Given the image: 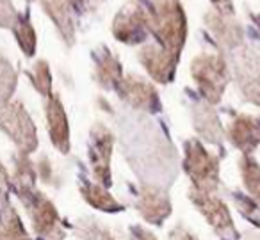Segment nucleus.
I'll return each mask as SVG.
<instances>
[{"instance_id":"nucleus-1","label":"nucleus","mask_w":260,"mask_h":240,"mask_svg":"<svg viewBox=\"0 0 260 240\" xmlns=\"http://www.w3.org/2000/svg\"><path fill=\"white\" fill-rule=\"evenodd\" d=\"M148 15V29L155 34L164 50L180 54L185 43V15L178 0H155Z\"/></svg>"},{"instance_id":"nucleus-2","label":"nucleus","mask_w":260,"mask_h":240,"mask_svg":"<svg viewBox=\"0 0 260 240\" xmlns=\"http://www.w3.org/2000/svg\"><path fill=\"white\" fill-rule=\"evenodd\" d=\"M16 196L29 212L30 224L38 236L45 240H62L64 229L59 219V212L45 194H41L34 187V189L16 190Z\"/></svg>"},{"instance_id":"nucleus-3","label":"nucleus","mask_w":260,"mask_h":240,"mask_svg":"<svg viewBox=\"0 0 260 240\" xmlns=\"http://www.w3.org/2000/svg\"><path fill=\"white\" fill-rule=\"evenodd\" d=\"M184 153V169L191 178L192 189L214 192L219 183V160L194 139L185 143Z\"/></svg>"},{"instance_id":"nucleus-4","label":"nucleus","mask_w":260,"mask_h":240,"mask_svg":"<svg viewBox=\"0 0 260 240\" xmlns=\"http://www.w3.org/2000/svg\"><path fill=\"white\" fill-rule=\"evenodd\" d=\"M0 130H4L15 141L20 153L29 155L38 148L34 123L20 101L0 104Z\"/></svg>"},{"instance_id":"nucleus-5","label":"nucleus","mask_w":260,"mask_h":240,"mask_svg":"<svg viewBox=\"0 0 260 240\" xmlns=\"http://www.w3.org/2000/svg\"><path fill=\"white\" fill-rule=\"evenodd\" d=\"M191 73L209 104L221 100V94L228 82V68L223 57L210 54L200 55L192 61Z\"/></svg>"},{"instance_id":"nucleus-6","label":"nucleus","mask_w":260,"mask_h":240,"mask_svg":"<svg viewBox=\"0 0 260 240\" xmlns=\"http://www.w3.org/2000/svg\"><path fill=\"white\" fill-rule=\"evenodd\" d=\"M189 197L194 203V207L200 210V214L207 219L214 231L221 236L223 240H235L237 238V231H235L234 221L228 207L214 196V192H202V190L191 189L189 190Z\"/></svg>"},{"instance_id":"nucleus-7","label":"nucleus","mask_w":260,"mask_h":240,"mask_svg":"<svg viewBox=\"0 0 260 240\" xmlns=\"http://www.w3.org/2000/svg\"><path fill=\"white\" fill-rule=\"evenodd\" d=\"M112 146H114V135L105 125L98 123L91 130V141H89V162L93 167V175L96 183L109 189L112 185V175H111V157H112Z\"/></svg>"},{"instance_id":"nucleus-8","label":"nucleus","mask_w":260,"mask_h":240,"mask_svg":"<svg viewBox=\"0 0 260 240\" xmlns=\"http://www.w3.org/2000/svg\"><path fill=\"white\" fill-rule=\"evenodd\" d=\"M235 79L248 100L260 105V47L244 48L234 62Z\"/></svg>"},{"instance_id":"nucleus-9","label":"nucleus","mask_w":260,"mask_h":240,"mask_svg":"<svg viewBox=\"0 0 260 240\" xmlns=\"http://www.w3.org/2000/svg\"><path fill=\"white\" fill-rule=\"evenodd\" d=\"M146 30H148V15L136 2L125 6L112 23V32L116 40L128 45L143 43L146 38Z\"/></svg>"},{"instance_id":"nucleus-10","label":"nucleus","mask_w":260,"mask_h":240,"mask_svg":"<svg viewBox=\"0 0 260 240\" xmlns=\"http://www.w3.org/2000/svg\"><path fill=\"white\" fill-rule=\"evenodd\" d=\"M119 98L130 105V107L138 109L143 112H157L160 107L159 104V93L157 89L146 80L139 79L138 75H126L116 87Z\"/></svg>"},{"instance_id":"nucleus-11","label":"nucleus","mask_w":260,"mask_h":240,"mask_svg":"<svg viewBox=\"0 0 260 240\" xmlns=\"http://www.w3.org/2000/svg\"><path fill=\"white\" fill-rule=\"evenodd\" d=\"M136 208L146 222L159 226L171 215V199L166 190H162L160 187L145 183L139 189Z\"/></svg>"},{"instance_id":"nucleus-12","label":"nucleus","mask_w":260,"mask_h":240,"mask_svg":"<svg viewBox=\"0 0 260 240\" xmlns=\"http://www.w3.org/2000/svg\"><path fill=\"white\" fill-rule=\"evenodd\" d=\"M177 61V55L164 50L162 47H155V45H146L139 52V62L145 66L148 75L159 84H168L173 80Z\"/></svg>"},{"instance_id":"nucleus-13","label":"nucleus","mask_w":260,"mask_h":240,"mask_svg":"<svg viewBox=\"0 0 260 240\" xmlns=\"http://www.w3.org/2000/svg\"><path fill=\"white\" fill-rule=\"evenodd\" d=\"M47 123H48V133H50L52 144H54L61 153H68L70 151V125H68L64 107H62L57 94H50V96H48Z\"/></svg>"},{"instance_id":"nucleus-14","label":"nucleus","mask_w":260,"mask_h":240,"mask_svg":"<svg viewBox=\"0 0 260 240\" xmlns=\"http://www.w3.org/2000/svg\"><path fill=\"white\" fill-rule=\"evenodd\" d=\"M230 139L244 155H249L260 144V119L237 116L230 125Z\"/></svg>"},{"instance_id":"nucleus-15","label":"nucleus","mask_w":260,"mask_h":240,"mask_svg":"<svg viewBox=\"0 0 260 240\" xmlns=\"http://www.w3.org/2000/svg\"><path fill=\"white\" fill-rule=\"evenodd\" d=\"M96 82L100 84L104 89H116L119 86V82L123 80V72H121V64L116 59V55L112 54L109 48L102 47L96 52Z\"/></svg>"},{"instance_id":"nucleus-16","label":"nucleus","mask_w":260,"mask_h":240,"mask_svg":"<svg viewBox=\"0 0 260 240\" xmlns=\"http://www.w3.org/2000/svg\"><path fill=\"white\" fill-rule=\"evenodd\" d=\"M232 11H224V9H217V11L210 13L207 16V23H209L210 30L214 32V36L219 40L221 45L224 47H235L241 43V29L237 23L232 22L230 18Z\"/></svg>"},{"instance_id":"nucleus-17","label":"nucleus","mask_w":260,"mask_h":240,"mask_svg":"<svg viewBox=\"0 0 260 240\" xmlns=\"http://www.w3.org/2000/svg\"><path fill=\"white\" fill-rule=\"evenodd\" d=\"M45 11L48 13L54 23L57 25L61 36L64 38L66 43H73V32H75V27H73V18L72 13L73 8L70 6L68 0H41Z\"/></svg>"},{"instance_id":"nucleus-18","label":"nucleus","mask_w":260,"mask_h":240,"mask_svg":"<svg viewBox=\"0 0 260 240\" xmlns=\"http://www.w3.org/2000/svg\"><path fill=\"white\" fill-rule=\"evenodd\" d=\"M80 192H82L84 199L93 208H96V210L107 212V214H119V212L125 208L116 197H112L111 194H109V190L105 189V187H102L100 183L82 182Z\"/></svg>"},{"instance_id":"nucleus-19","label":"nucleus","mask_w":260,"mask_h":240,"mask_svg":"<svg viewBox=\"0 0 260 240\" xmlns=\"http://www.w3.org/2000/svg\"><path fill=\"white\" fill-rule=\"evenodd\" d=\"M194 128L209 143H221L223 139L221 123L209 105H198L194 109Z\"/></svg>"},{"instance_id":"nucleus-20","label":"nucleus","mask_w":260,"mask_h":240,"mask_svg":"<svg viewBox=\"0 0 260 240\" xmlns=\"http://www.w3.org/2000/svg\"><path fill=\"white\" fill-rule=\"evenodd\" d=\"M0 240H30L18 212L9 203L0 208Z\"/></svg>"},{"instance_id":"nucleus-21","label":"nucleus","mask_w":260,"mask_h":240,"mask_svg":"<svg viewBox=\"0 0 260 240\" xmlns=\"http://www.w3.org/2000/svg\"><path fill=\"white\" fill-rule=\"evenodd\" d=\"M13 187L16 190L34 189L36 187V171H34L32 162L29 157L20 153V157L15 160V171H13Z\"/></svg>"},{"instance_id":"nucleus-22","label":"nucleus","mask_w":260,"mask_h":240,"mask_svg":"<svg viewBox=\"0 0 260 240\" xmlns=\"http://www.w3.org/2000/svg\"><path fill=\"white\" fill-rule=\"evenodd\" d=\"M239 167H241V175L244 180L246 189L249 190L253 197L260 199V165L251 155H244L239 162Z\"/></svg>"},{"instance_id":"nucleus-23","label":"nucleus","mask_w":260,"mask_h":240,"mask_svg":"<svg viewBox=\"0 0 260 240\" xmlns=\"http://www.w3.org/2000/svg\"><path fill=\"white\" fill-rule=\"evenodd\" d=\"M75 233L79 240H116L114 235L105 226H102L100 222L93 221V219L80 221L75 228Z\"/></svg>"},{"instance_id":"nucleus-24","label":"nucleus","mask_w":260,"mask_h":240,"mask_svg":"<svg viewBox=\"0 0 260 240\" xmlns=\"http://www.w3.org/2000/svg\"><path fill=\"white\" fill-rule=\"evenodd\" d=\"M15 87H16L15 68L9 64L8 59L0 55V104L9 101L11 94L15 93Z\"/></svg>"},{"instance_id":"nucleus-25","label":"nucleus","mask_w":260,"mask_h":240,"mask_svg":"<svg viewBox=\"0 0 260 240\" xmlns=\"http://www.w3.org/2000/svg\"><path fill=\"white\" fill-rule=\"evenodd\" d=\"M30 80H32L34 87L43 96H50L52 94V75L50 68H48V64L45 61L36 62V66L32 68V73H30Z\"/></svg>"},{"instance_id":"nucleus-26","label":"nucleus","mask_w":260,"mask_h":240,"mask_svg":"<svg viewBox=\"0 0 260 240\" xmlns=\"http://www.w3.org/2000/svg\"><path fill=\"white\" fill-rule=\"evenodd\" d=\"M16 38H18V43L22 47L23 54L27 57H32L34 52H36V34H34L30 23L22 22L16 25Z\"/></svg>"},{"instance_id":"nucleus-27","label":"nucleus","mask_w":260,"mask_h":240,"mask_svg":"<svg viewBox=\"0 0 260 240\" xmlns=\"http://www.w3.org/2000/svg\"><path fill=\"white\" fill-rule=\"evenodd\" d=\"M235 204H237L239 212H241L248 221L255 222V224L260 228V207L253 197L242 196V194H235Z\"/></svg>"},{"instance_id":"nucleus-28","label":"nucleus","mask_w":260,"mask_h":240,"mask_svg":"<svg viewBox=\"0 0 260 240\" xmlns=\"http://www.w3.org/2000/svg\"><path fill=\"white\" fill-rule=\"evenodd\" d=\"M15 8L9 0H0V27H13L15 25Z\"/></svg>"},{"instance_id":"nucleus-29","label":"nucleus","mask_w":260,"mask_h":240,"mask_svg":"<svg viewBox=\"0 0 260 240\" xmlns=\"http://www.w3.org/2000/svg\"><path fill=\"white\" fill-rule=\"evenodd\" d=\"M9 185H11V178H9L8 171H6V167L2 165V162H0V208L6 207V204L9 203L8 201Z\"/></svg>"},{"instance_id":"nucleus-30","label":"nucleus","mask_w":260,"mask_h":240,"mask_svg":"<svg viewBox=\"0 0 260 240\" xmlns=\"http://www.w3.org/2000/svg\"><path fill=\"white\" fill-rule=\"evenodd\" d=\"M128 238L130 240H157V236L152 231H148L143 226H132L128 231Z\"/></svg>"},{"instance_id":"nucleus-31","label":"nucleus","mask_w":260,"mask_h":240,"mask_svg":"<svg viewBox=\"0 0 260 240\" xmlns=\"http://www.w3.org/2000/svg\"><path fill=\"white\" fill-rule=\"evenodd\" d=\"M170 238L171 240H200V238H196L189 229H185L184 226H175L170 231Z\"/></svg>"},{"instance_id":"nucleus-32","label":"nucleus","mask_w":260,"mask_h":240,"mask_svg":"<svg viewBox=\"0 0 260 240\" xmlns=\"http://www.w3.org/2000/svg\"><path fill=\"white\" fill-rule=\"evenodd\" d=\"M68 2L73 9H79V11L84 13L86 9H94L104 0H68Z\"/></svg>"},{"instance_id":"nucleus-33","label":"nucleus","mask_w":260,"mask_h":240,"mask_svg":"<svg viewBox=\"0 0 260 240\" xmlns=\"http://www.w3.org/2000/svg\"><path fill=\"white\" fill-rule=\"evenodd\" d=\"M40 175H41V180L47 183L52 182V165L48 162V158H41L40 160Z\"/></svg>"},{"instance_id":"nucleus-34","label":"nucleus","mask_w":260,"mask_h":240,"mask_svg":"<svg viewBox=\"0 0 260 240\" xmlns=\"http://www.w3.org/2000/svg\"><path fill=\"white\" fill-rule=\"evenodd\" d=\"M256 20H258V22H260V18H256Z\"/></svg>"},{"instance_id":"nucleus-35","label":"nucleus","mask_w":260,"mask_h":240,"mask_svg":"<svg viewBox=\"0 0 260 240\" xmlns=\"http://www.w3.org/2000/svg\"><path fill=\"white\" fill-rule=\"evenodd\" d=\"M258 201H260V199H258Z\"/></svg>"}]
</instances>
